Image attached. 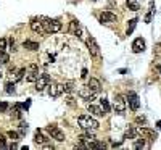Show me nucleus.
<instances>
[{"mask_svg": "<svg viewBox=\"0 0 161 150\" xmlns=\"http://www.w3.org/2000/svg\"><path fill=\"white\" fill-rule=\"evenodd\" d=\"M93 94H95V92H93L89 86H86V87H82L81 90H79V97H82V99H86V100H93V99H95V95H93Z\"/></svg>", "mask_w": 161, "mask_h": 150, "instance_id": "nucleus-15", "label": "nucleus"}, {"mask_svg": "<svg viewBox=\"0 0 161 150\" xmlns=\"http://www.w3.org/2000/svg\"><path fill=\"white\" fill-rule=\"evenodd\" d=\"M7 144H5V137L3 136H0V148H5Z\"/></svg>", "mask_w": 161, "mask_h": 150, "instance_id": "nucleus-34", "label": "nucleus"}, {"mask_svg": "<svg viewBox=\"0 0 161 150\" xmlns=\"http://www.w3.org/2000/svg\"><path fill=\"white\" fill-rule=\"evenodd\" d=\"M135 136H137V129H134V128L126 129V133H124V139H135Z\"/></svg>", "mask_w": 161, "mask_h": 150, "instance_id": "nucleus-25", "label": "nucleus"}, {"mask_svg": "<svg viewBox=\"0 0 161 150\" xmlns=\"http://www.w3.org/2000/svg\"><path fill=\"white\" fill-rule=\"evenodd\" d=\"M156 70H158V71L161 73V65H158V66H156Z\"/></svg>", "mask_w": 161, "mask_h": 150, "instance_id": "nucleus-38", "label": "nucleus"}, {"mask_svg": "<svg viewBox=\"0 0 161 150\" xmlns=\"http://www.w3.org/2000/svg\"><path fill=\"white\" fill-rule=\"evenodd\" d=\"M42 26L47 32L55 34V32H60L61 31V23L58 20H52V18H40Z\"/></svg>", "mask_w": 161, "mask_h": 150, "instance_id": "nucleus-2", "label": "nucleus"}, {"mask_svg": "<svg viewBox=\"0 0 161 150\" xmlns=\"http://www.w3.org/2000/svg\"><path fill=\"white\" fill-rule=\"evenodd\" d=\"M137 18H132V20L129 21V24H127V29H126V34L127 36H130L132 32H134V29H135V26H137Z\"/></svg>", "mask_w": 161, "mask_h": 150, "instance_id": "nucleus-22", "label": "nucleus"}, {"mask_svg": "<svg viewBox=\"0 0 161 150\" xmlns=\"http://www.w3.org/2000/svg\"><path fill=\"white\" fill-rule=\"evenodd\" d=\"M137 134H140L142 137H147L148 140H156V137H158V134L155 133L153 129H150V128H139Z\"/></svg>", "mask_w": 161, "mask_h": 150, "instance_id": "nucleus-10", "label": "nucleus"}, {"mask_svg": "<svg viewBox=\"0 0 161 150\" xmlns=\"http://www.w3.org/2000/svg\"><path fill=\"white\" fill-rule=\"evenodd\" d=\"M47 133L52 136V139L58 140V142H63V140H64V133L56 124H49V126H47Z\"/></svg>", "mask_w": 161, "mask_h": 150, "instance_id": "nucleus-4", "label": "nucleus"}, {"mask_svg": "<svg viewBox=\"0 0 161 150\" xmlns=\"http://www.w3.org/2000/svg\"><path fill=\"white\" fill-rule=\"evenodd\" d=\"M26 74V68H21V70H12L10 71V76H8V82H16L20 81L23 76Z\"/></svg>", "mask_w": 161, "mask_h": 150, "instance_id": "nucleus-12", "label": "nucleus"}, {"mask_svg": "<svg viewBox=\"0 0 161 150\" xmlns=\"http://www.w3.org/2000/svg\"><path fill=\"white\" fill-rule=\"evenodd\" d=\"M3 50H7V39H0V52H3Z\"/></svg>", "mask_w": 161, "mask_h": 150, "instance_id": "nucleus-31", "label": "nucleus"}, {"mask_svg": "<svg viewBox=\"0 0 161 150\" xmlns=\"http://www.w3.org/2000/svg\"><path fill=\"white\" fill-rule=\"evenodd\" d=\"M81 78H87V70H86V68L82 70V74H81Z\"/></svg>", "mask_w": 161, "mask_h": 150, "instance_id": "nucleus-36", "label": "nucleus"}, {"mask_svg": "<svg viewBox=\"0 0 161 150\" xmlns=\"http://www.w3.org/2000/svg\"><path fill=\"white\" fill-rule=\"evenodd\" d=\"M8 137H10L12 140H18V137H20V136H18L16 131H10V133H8Z\"/></svg>", "mask_w": 161, "mask_h": 150, "instance_id": "nucleus-32", "label": "nucleus"}, {"mask_svg": "<svg viewBox=\"0 0 161 150\" xmlns=\"http://www.w3.org/2000/svg\"><path fill=\"white\" fill-rule=\"evenodd\" d=\"M0 76H2V71H0Z\"/></svg>", "mask_w": 161, "mask_h": 150, "instance_id": "nucleus-39", "label": "nucleus"}, {"mask_svg": "<svg viewBox=\"0 0 161 150\" xmlns=\"http://www.w3.org/2000/svg\"><path fill=\"white\" fill-rule=\"evenodd\" d=\"M127 104H129L130 110H134V111H137L140 108V100H139V95L135 92H129L127 94Z\"/></svg>", "mask_w": 161, "mask_h": 150, "instance_id": "nucleus-9", "label": "nucleus"}, {"mask_svg": "<svg viewBox=\"0 0 161 150\" xmlns=\"http://www.w3.org/2000/svg\"><path fill=\"white\" fill-rule=\"evenodd\" d=\"M63 92H64V84H60V82H50L49 84V95L52 99H58Z\"/></svg>", "mask_w": 161, "mask_h": 150, "instance_id": "nucleus-3", "label": "nucleus"}, {"mask_svg": "<svg viewBox=\"0 0 161 150\" xmlns=\"http://www.w3.org/2000/svg\"><path fill=\"white\" fill-rule=\"evenodd\" d=\"M87 86L97 94V92L100 90V87H102V84H100V81H98L97 78H90V79H89V82H87Z\"/></svg>", "mask_w": 161, "mask_h": 150, "instance_id": "nucleus-19", "label": "nucleus"}, {"mask_svg": "<svg viewBox=\"0 0 161 150\" xmlns=\"http://www.w3.org/2000/svg\"><path fill=\"white\" fill-rule=\"evenodd\" d=\"M86 44H87V49H89V52H90V55L92 57H100V47H98V44H97V41L93 39L92 36H89L87 39H86Z\"/></svg>", "mask_w": 161, "mask_h": 150, "instance_id": "nucleus-8", "label": "nucleus"}, {"mask_svg": "<svg viewBox=\"0 0 161 150\" xmlns=\"http://www.w3.org/2000/svg\"><path fill=\"white\" fill-rule=\"evenodd\" d=\"M135 123H137V124H144V126H145V124H147V118H145L144 115H142V116L139 115V116H135Z\"/></svg>", "mask_w": 161, "mask_h": 150, "instance_id": "nucleus-28", "label": "nucleus"}, {"mask_svg": "<svg viewBox=\"0 0 161 150\" xmlns=\"http://www.w3.org/2000/svg\"><path fill=\"white\" fill-rule=\"evenodd\" d=\"M29 105H31V100H26L24 104H21V108H24V110H27L29 108Z\"/></svg>", "mask_w": 161, "mask_h": 150, "instance_id": "nucleus-35", "label": "nucleus"}, {"mask_svg": "<svg viewBox=\"0 0 161 150\" xmlns=\"http://www.w3.org/2000/svg\"><path fill=\"white\" fill-rule=\"evenodd\" d=\"M39 78V66L36 63H31L29 66L26 68V81L27 82H36Z\"/></svg>", "mask_w": 161, "mask_h": 150, "instance_id": "nucleus-5", "label": "nucleus"}, {"mask_svg": "<svg viewBox=\"0 0 161 150\" xmlns=\"http://www.w3.org/2000/svg\"><path fill=\"white\" fill-rule=\"evenodd\" d=\"M31 29H32L36 34H39V36L47 34V31L44 29V26H42V21H40V20H32V21H31Z\"/></svg>", "mask_w": 161, "mask_h": 150, "instance_id": "nucleus-13", "label": "nucleus"}, {"mask_svg": "<svg viewBox=\"0 0 161 150\" xmlns=\"http://www.w3.org/2000/svg\"><path fill=\"white\" fill-rule=\"evenodd\" d=\"M23 47L27 50H31V52H36V50H39V44L34 42V41H24L23 42Z\"/></svg>", "mask_w": 161, "mask_h": 150, "instance_id": "nucleus-20", "label": "nucleus"}, {"mask_svg": "<svg viewBox=\"0 0 161 150\" xmlns=\"http://www.w3.org/2000/svg\"><path fill=\"white\" fill-rule=\"evenodd\" d=\"M126 2H127V7L130 8L132 12L140 10V2H142V0H126Z\"/></svg>", "mask_w": 161, "mask_h": 150, "instance_id": "nucleus-21", "label": "nucleus"}, {"mask_svg": "<svg viewBox=\"0 0 161 150\" xmlns=\"http://www.w3.org/2000/svg\"><path fill=\"white\" fill-rule=\"evenodd\" d=\"M147 147V142H145V139L142 137V139H137L135 142H134V148H145Z\"/></svg>", "mask_w": 161, "mask_h": 150, "instance_id": "nucleus-26", "label": "nucleus"}, {"mask_svg": "<svg viewBox=\"0 0 161 150\" xmlns=\"http://www.w3.org/2000/svg\"><path fill=\"white\" fill-rule=\"evenodd\" d=\"M5 92L7 94H15V82H7V86H5Z\"/></svg>", "mask_w": 161, "mask_h": 150, "instance_id": "nucleus-27", "label": "nucleus"}, {"mask_svg": "<svg viewBox=\"0 0 161 150\" xmlns=\"http://www.w3.org/2000/svg\"><path fill=\"white\" fill-rule=\"evenodd\" d=\"M100 105H102V108H103V111H105V113H110V111H111L110 102H108L105 97H102V99H100Z\"/></svg>", "mask_w": 161, "mask_h": 150, "instance_id": "nucleus-23", "label": "nucleus"}, {"mask_svg": "<svg viewBox=\"0 0 161 150\" xmlns=\"http://www.w3.org/2000/svg\"><path fill=\"white\" fill-rule=\"evenodd\" d=\"M98 20L103 24H111V23H116V15L111 12H103V13H100Z\"/></svg>", "mask_w": 161, "mask_h": 150, "instance_id": "nucleus-11", "label": "nucleus"}, {"mask_svg": "<svg viewBox=\"0 0 161 150\" xmlns=\"http://www.w3.org/2000/svg\"><path fill=\"white\" fill-rule=\"evenodd\" d=\"M81 24H79V21L78 20H73L71 21V24H69V32L71 34H74V36H78V37H81Z\"/></svg>", "mask_w": 161, "mask_h": 150, "instance_id": "nucleus-17", "label": "nucleus"}, {"mask_svg": "<svg viewBox=\"0 0 161 150\" xmlns=\"http://www.w3.org/2000/svg\"><path fill=\"white\" fill-rule=\"evenodd\" d=\"M156 128H158V129H161V121H158V123H156Z\"/></svg>", "mask_w": 161, "mask_h": 150, "instance_id": "nucleus-37", "label": "nucleus"}, {"mask_svg": "<svg viewBox=\"0 0 161 150\" xmlns=\"http://www.w3.org/2000/svg\"><path fill=\"white\" fill-rule=\"evenodd\" d=\"M155 12V2H150V7H148V13L145 16V23H151V15Z\"/></svg>", "mask_w": 161, "mask_h": 150, "instance_id": "nucleus-24", "label": "nucleus"}, {"mask_svg": "<svg viewBox=\"0 0 161 150\" xmlns=\"http://www.w3.org/2000/svg\"><path fill=\"white\" fill-rule=\"evenodd\" d=\"M8 60H10V57L5 53V50L0 52V63H8Z\"/></svg>", "mask_w": 161, "mask_h": 150, "instance_id": "nucleus-29", "label": "nucleus"}, {"mask_svg": "<svg viewBox=\"0 0 161 150\" xmlns=\"http://www.w3.org/2000/svg\"><path fill=\"white\" fill-rule=\"evenodd\" d=\"M78 124H79V128L81 129H84V131H97L98 129V121L93 118V116H90V115H81L79 118H78Z\"/></svg>", "mask_w": 161, "mask_h": 150, "instance_id": "nucleus-1", "label": "nucleus"}, {"mask_svg": "<svg viewBox=\"0 0 161 150\" xmlns=\"http://www.w3.org/2000/svg\"><path fill=\"white\" fill-rule=\"evenodd\" d=\"M153 55H155V57H159V58H161V44H156V45H155Z\"/></svg>", "mask_w": 161, "mask_h": 150, "instance_id": "nucleus-30", "label": "nucleus"}, {"mask_svg": "<svg viewBox=\"0 0 161 150\" xmlns=\"http://www.w3.org/2000/svg\"><path fill=\"white\" fill-rule=\"evenodd\" d=\"M113 107H115V110H116V113H119V115H122L126 111V107H127V100L122 97V95H115V100H113Z\"/></svg>", "mask_w": 161, "mask_h": 150, "instance_id": "nucleus-6", "label": "nucleus"}, {"mask_svg": "<svg viewBox=\"0 0 161 150\" xmlns=\"http://www.w3.org/2000/svg\"><path fill=\"white\" fill-rule=\"evenodd\" d=\"M7 110H8V104L7 102H0V113H3Z\"/></svg>", "mask_w": 161, "mask_h": 150, "instance_id": "nucleus-33", "label": "nucleus"}, {"mask_svg": "<svg viewBox=\"0 0 161 150\" xmlns=\"http://www.w3.org/2000/svg\"><path fill=\"white\" fill-rule=\"evenodd\" d=\"M47 140H49V139H47V137L42 134V131L37 129L36 133H34V142H36L37 145H45V144H47Z\"/></svg>", "mask_w": 161, "mask_h": 150, "instance_id": "nucleus-16", "label": "nucleus"}, {"mask_svg": "<svg viewBox=\"0 0 161 150\" xmlns=\"http://www.w3.org/2000/svg\"><path fill=\"white\" fill-rule=\"evenodd\" d=\"M145 50V41L142 39V37H137V39L132 42V52L134 53H140Z\"/></svg>", "mask_w": 161, "mask_h": 150, "instance_id": "nucleus-14", "label": "nucleus"}, {"mask_svg": "<svg viewBox=\"0 0 161 150\" xmlns=\"http://www.w3.org/2000/svg\"><path fill=\"white\" fill-rule=\"evenodd\" d=\"M49 84H50V76L49 74L47 73L39 74V78H37V81H36V90L42 92V90H45L47 87H49Z\"/></svg>", "mask_w": 161, "mask_h": 150, "instance_id": "nucleus-7", "label": "nucleus"}, {"mask_svg": "<svg viewBox=\"0 0 161 150\" xmlns=\"http://www.w3.org/2000/svg\"><path fill=\"white\" fill-rule=\"evenodd\" d=\"M89 111H90V115L92 116H103V115H107L105 111H103V108L102 107H97V105H92V104H89Z\"/></svg>", "mask_w": 161, "mask_h": 150, "instance_id": "nucleus-18", "label": "nucleus"}]
</instances>
